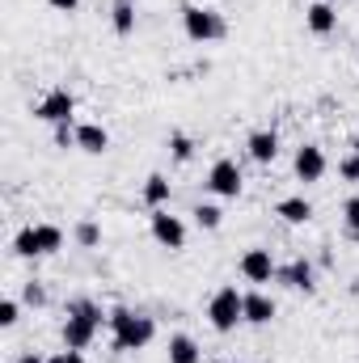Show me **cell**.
<instances>
[{"mask_svg":"<svg viewBox=\"0 0 359 363\" xmlns=\"http://www.w3.org/2000/svg\"><path fill=\"white\" fill-rule=\"evenodd\" d=\"M245 321L250 325H270L275 321V300L267 291H245Z\"/></svg>","mask_w":359,"mask_h":363,"instance_id":"cell-15","label":"cell"},{"mask_svg":"<svg viewBox=\"0 0 359 363\" xmlns=\"http://www.w3.org/2000/svg\"><path fill=\"white\" fill-rule=\"evenodd\" d=\"M68 363H85V355L81 351H68Z\"/></svg>","mask_w":359,"mask_h":363,"instance_id":"cell-30","label":"cell"},{"mask_svg":"<svg viewBox=\"0 0 359 363\" xmlns=\"http://www.w3.org/2000/svg\"><path fill=\"white\" fill-rule=\"evenodd\" d=\"M241 186H245L241 165H237V161H228V157H220V161L207 169V190H211V194H220V199H237V194H241Z\"/></svg>","mask_w":359,"mask_h":363,"instance_id":"cell-6","label":"cell"},{"mask_svg":"<svg viewBox=\"0 0 359 363\" xmlns=\"http://www.w3.org/2000/svg\"><path fill=\"white\" fill-rule=\"evenodd\" d=\"M275 216H283L287 224H309L313 220V203L304 194H287V199L275 203Z\"/></svg>","mask_w":359,"mask_h":363,"instance_id":"cell-14","label":"cell"},{"mask_svg":"<svg viewBox=\"0 0 359 363\" xmlns=\"http://www.w3.org/2000/svg\"><path fill=\"white\" fill-rule=\"evenodd\" d=\"M17 313H21V304L17 300H0V325L9 330V325H17Z\"/></svg>","mask_w":359,"mask_h":363,"instance_id":"cell-26","label":"cell"},{"mask_svg":"<svg viewBox=\"0 0 359 363\" xmlns=\"http://www.w3.org/2000/svg\"><path fill=\"white\" fill-rule=\"evenodd\" d=\"M97 241H101V228H97L93 220H81V224H77V245H85V250H93Z\"/></svg>","mask_w":359,"mask_h":363,"instance_id":"cell-22","label":"cell"},{"mask_svg":"<svg viewBox=\"0 0 359 363\" xmlns=\"http://www.w3.org/2000/svg\"><path fill=\"white\" fill-rule=\"evenodd\" d=\"M207 321L216 334H233L241 321H245V296L237 287H220L211 300H207Z\"/></svg>","mask_w":359,"mask_h":363,"instance_id":"cell-3","label":"cell"},{"mask_svg":"<svg viewBox=\"0 0 359 363\" xmlns=\"http://www.w3.org/2000/svg\"><path fill=\"white\" fill-rule=\"evenodd\" d=\"M47 363H68V351H60V355H55V359H47Z\"/></svg>","mask_w":359,"mask_h":363,"instance_id":"cell-31","label":"cell"},{"mask_svg":"<svg viewBox=\"0 0 359 363\" xmlns=\"http://www.w3.org/2000/svg\"><path fill=\"white\" fill-rule=\"evenodd\" d=\"M110 26H114V34H131L136 30V4L131 0H114V9H110Z\"/></svg>","mask_w":359,"mask_h":363,"instance_id":"cell-19","label":"cell"},{"mask_svg":"<svg viewBox=\"0 0 359 363\" xmlns=\"http://www.w3.org/2000/svg\"><path fill=\"white\" fill-rule=\"evenodd\" d=\"M338 178L343 182H359V152H351V157L338 161Z\"/></svg>","mask_w":359,"mask_h":363,"instance_id":"cell-24","label":"cell"},{"mask_svg":"<svg viewBox=\"0 0 359 363\" xmlns=\"http://www.w3.org/2000/svg\"><path fill=\"white\" fill-rule=\"evenodd\" d=\"M170 363H203V351L190 334H174L170 338Z\"/></svg>","mask_w":359,"mask_h":363,"instance_id":"cell-17","label":"cell"},{"mask_svg":"<svg viewBox=\"0 0 359 363\" xmlns=\"http://www.w3.org/2000/svg\"><path fill=\"white\" fill-rule=\"evenodd\" d=\"M72 110H77V97H72V93L68 89H51L38 106H34V118L60 127V123H72Z\"/></svg>","mask_w":359,"mask_h":363,"instance_id":"cell-7","label":"cell"},{"mask_svg":"<svg viewBox=\"0 0 359 363\" xmlns=\"http://www.w3.org/2000/svg\"><path fill=\"white\" fill-rule=\"evenodd\" d=\"M245 148H250V157H254L258 165H270V161L279 157V135H275V131H254Z\"/></svg>","mask_w":359,"mask_h":363,"instance_id":"cell-16","label":"cell"},{"mask_svg":"<svg viewBox=\"0 0 359 363\" xmlns=\"http://www.w3.org/2000/svg\"><path fill=\"white\" fill-rule=\"evenodd\" d=\"M144 203H148L153 211H161V207L170 203V178H165V174H148V178H144Z\"/></svg>","mask_w":359,"mask_h":363,"instance_id":"cell-18","label":"cell"},{"mask_svg":"<svg viewBox=\"0 0 359 363\" xmlns=\"http://www.w3.org/2000/svg\"><path fill=\"white\" fill-rule=\"evenodd\" d=\"M26 304H34V308H43V304H47V291H43L38 283H26Z\"/></svg>","mask_w":359,"mask_h":363,"instance_id":"cell-27","label":"cell"},{"mask_svg":"<svg viewBox=\"0 0 359 363\" xmlns=\"http://www.w3.org/2000/svg\"><path fill=\"white\" fill-rule=\"evenodd\" d=\"M17 363H47V359H43V355H34V351H26V355H21Z\"/></svg>","mask_w":359,"mask_h":363,"instance_id":"cell-29","label":"cell"},{"mask_svg":"<svg viewBox=\"0 0 359 363\" xmlns=\"http://www.w3.org/2000/svg\"><path fill=\"white\" fill-rule=\"evenodd\" d=\"M47 4H51L55 13H77V9H81V0H47Z\"/></svg>","mask_w":359,"mask_h":363,"instance_id":"cell-28","label":"cell"},{"mask_svg":"<svg viewBox=\"0 0 359 363\" xmlns=\"http://www.w3.org/2000/svg\"><path fill=\"white\" fill-rule=\"evenodd\" d=\"M55 148H77V127L72 123H60L55 127Z\"/></svg>","mask_w":359,"mask_h":363,"instance_id":"cell-25","label":"cell"},{"mask_svg":"<svg viewBox=\"0 0 359 363\" xmlns=\"http://www.w3.org/2000/svg\"><path fill=\"white\" fill-rule=\"evenodd\" d=\"M275 279H279V283H287V287H296V291H313V287H317V283H313V262H304V258H296V262L279 267Z\"/></svg>","mask_w":359,"mask_h":363,"instance_id":"cell-12","label":"cell"},{"mask_svg":"<svg viewBox=\"0 0 359 363\" xmlns=\"http://www.w3.org/2000/svg\"><path fill=\"white\" fill-rule=\"evenodd\" d=\"M304 21H309V30H313V34H330V30L338 26V9H334L330 0H317V4H309V9H304Z\"/></svg>","mask_w":359,"mask_h":363,"instance_id":"cell-13","label":"cell"},{"mask_svg":"<svg viewBox=\"0 0 359 363\" xmlns=\"http://www.w3.org/2000/svg\"><path fill=\"white\" fill-rule=\"evenodd\" d=\"M190 216H194V224H199V228H220V220H224V211H220L216 203H199Z\"/></svg>","mask_w":359,"mask_h":363,"instance_id":"cell-21","label":"cell"},{"mask_svg":"<svg viewBox=\"0 0 359 363\" xmlns=\"http://www.w3.org/2000/svg\"><path fill=\"white\" fill-rule=\"evenodd\" d=\"M77 148L89 152V157H101V152L110 148V131H106L101 123H81V127H77Z\"/></svg>","mask_w":359,"mask_h":363,"instance_id":"cell-11","label":"cell"},{"mask_svg":"<svg viewBox=\"0 0 359 363\" xmlns=\"http://www.w3.org/2000/svg\"><path fill=\"white\" fill-rule=\"evenodd\" d=\"M343 216H347V233L359 237V194H351V199L343 203Z\"/></svg>","mask_w":359,"mask_h":363,"instance_id":"cell-23","label":"cell"},{"mask_svg":"<svg viewBox=\"0 0 359 363\" xmlns=\"http://www.w3.org/2000/svg\"><path fill=\"white\" fill-rule=\"evenodd\" d=\"M101 321H110V317H101V308L93 300H72L68 304V321H64V347L68 351H85L97 338Z\"/></svg>","mask_w":359,"mask_h":363,"instance_id":"cell-2","label":"cell"},{"mask_svg":"<svg viewBox=\"0 0 359 363\" xmlns=\"http://www.w3.org/2000/svg\"><path fill=\"white\" fill-rule=\"evenodd\" d=\"M153 237H157L161 250H182L186 245V224L161 207V211H153Z\"/></svg>","mask_w":359,"mask_h":363,"instance_id":"cell-8","label":"cell"},{"mask_svg":"<svg viewBox=\"0 0 359 363\" xmlns=\"http://www.w3.org/2000/svg\"><path fill=\"white\" fill-rule=\"evenodd\" d=\"M241 274H245L250 283H270V279L279 274V267H275L270 250L254 245V250H245V254H241Z\"/></svg>","mask_w":359,"mask_h":363,"instance_id":"cell-9","label":"cell"},{"mask_svg":"<svg viewBox=\"0 0 359 363\" xmlns=\"http://www.w3.org/2000/svg\"><path fill=\"white\" fill-rule=\"evenodd\" d=\"M292 169H296V178L300 182H321L326 178V152H321L317 144H300Z\"/></svg>","mask_w":359,"mask_h":363,"instance_id":"cell-10","label":"cell"},{"mask_svg":"<svg viewBox=\"0 0 359 363\" xmlns=\"http://www.w3.org/2000/svg\"><path fill=\"white\" fill-rule=\"evenodd\" d=\"M64 245V233L55 224H26L17 237H13V254L17 258H47Z\"/></svg>","mask_w":359,"mask_h":363,"instance_id":"cell-4","label":"cell"},{"mask_svg":"<svg viewBox=\"0 0 359 363\" xmlns=\"http://www.w3.org/2000/svg\"><path fill=\"white\" fill-rule=\"evenodd\" d=\"M170 157H174L178 165H186V161L194 157V140H190L186 131H170Z\"/></svg>","mask_w":359,"mask_h":363,"instance_id":"cell-20","label":"cell"},{"mask_svg":"<svg viewBox=\"0 0 359 363\" xmlns=\"http://www.w3.org/2000/svg\"><path fill=\"white\" fill-rule=\"evenodd\" d=\"M106 325H110V342H114V351H144V347L153 342V334H157L153 317L131 313V308H114Z\"/></svg>","mask_w":359,"mask_h":363,"instance_id":"cell-1","label":"cell"},{"mask_svg":"<svg viewBox=\"0 0 359 363\" xmlns=\"http://www.w3.org/2000/svg\"><path fill=\"white\" fill-rule=\"evenodd\" d=\"M182 30L190 43H216L224 38V17L216 9H203V4H186L182 9Z\"/></svg>","mask_w":359,"mask_h":363,"instance_id":"cell-5","label":"cell"}]
</instances>
